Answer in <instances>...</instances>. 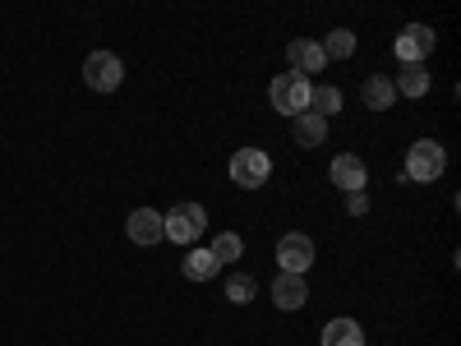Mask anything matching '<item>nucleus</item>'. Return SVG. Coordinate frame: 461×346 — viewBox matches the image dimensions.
Segmentation results:
<instances>
[{
  "label": "nucleus",
  "instance_id": "1",
  "mask_svg": "<svg viewBox=\"0 0 461 346\" xmlns=\"http://www.w3.org/2000/svg\"><path fill=\"white\" fill-rule=\"evenodd\" d=\"M203 226H208V213L199 204H176L167 217H162V231H167V241L176 245H194L203 236Z\"/></svg>",
  "mask_w": 461,
  "mask_h": 346
},
{
  "label": "nucleus",
  "instance_id": "2",
  "mask_svg": "<svg viewBox=\"0 0 461 346\" xmlns=\"http://www.w3.org/2000/svg\"><path fill=\"white\" fill-rule=\"evenodd\" d=\"M443 167H447V152H443V143H434V139H420V143H411V152H406V176L411 180H438L443 176Z\"/></svg>",
  "mask_w": 461,
  "mask_h": 346
},
{
  "label": "nucleus",
  "instance_id": "3",
  "mask_svg": "<svg viewBox=\"0 0 461 346\" xmlns=\"http://www.w3.org/2000/svg\"><path fill=\"white\" fill-rule=\"evenodd\" d=\"M310 79L304 74H277L273 79V106L282 111V115H304L310 111Z\"/></svg>",
  "mask_w": 461,
  "mask_h": 346
},
{
  "label": "nucleus",
  "instance_id": "4",
  "mask_svg": "<svg viewBox=\"0 0 461 346\" xmlns=\"http://www.w3.org/2000/svg\"><path fill=\"white\" fill-rule=\"evenodd\" d=\"M121 79H125L121 56H111V51H93V56L84 60V84H88L93 93H115V88H121Z\"/></svg>",
  "mask_w": 461,
  "mask_h": 346
},
{
  "label": "nucleus",
  "instance_id": "5",
  "mask_svg": "<svg viewBox=\"0 0 461 346\" xmlns=\"http://www.w3.org/2000/svg\"><path fill=\"white\" fill-rule=\"evenodd\" d=\"M267 176H273V162H267L263 148H240L236 158H230V180L245 185V189H258Z\"/></svg>",
  "mask_w": 461,
  "mask_h": 346
},
{
  "label": "nucleus",
  "instance_id": "6",
  "mask_svg": "<svg viewBox=\"0 0 461 346\" xmlns=\"http://www.w3.org/2000/svg\"><path fill=\"white\" fill-rule=\"evenodd\" d=\"M277 263H282V273L304 278V268L314 263V241H310V236H300V231L282 236V241H277Z\"/></svg>",
  "mask_w": 461,
  "mask_h": 346
},
{
  "label": "nucleus",
  "instance_id": "7",
  "mask_svg": "<svg viewBox=\"0 0 461 346\" xmlns=\"http://www.w3.org/2000/svg\"><path fill=\"white\" fill-rule=\"evenodd\" d=\"M397 60L402 65H425V56L434 51V28H425V23H411V28H402V37H397Z\"/></svg>",
  "mask_w": 461,
  "mask_h": 346
},
{
  "label": "nucleus",
  "instance_id": "8",
  "mask_svg": "<svg viewBox=\"0 0 461 346\" xmlns=\"http://www.w3.org/2000/svg\"><path fill=\"white\" fill-rule=\"evenodd\" d=\"M125 231H130V241H134V245H158V241H167L162 213H152V208H134L130 222H125Z\"/></svg>",
  "mask_w": 461,
  "mask_h": 346
},
{
  "label": "nucleus",
  "instance_id": "9",
  "mask_svg": "<svg viewBox=\"0 0 461 346\" xmlns=\"http://www.w3.org/2000/svg\"><path fill=\"white\" fill-rule=\"evenodd\" d=\"M365 180H369V171H365V162H360V158H351V152H341V158L332 162V185H337V189H346V195H360Z\"/></svg>",
  "mask_w": 461,
  "mask_h": 346
},
{
  "label": "nucleus",
  "instance_id": "10",
  "mask_svg": "<svg viewBox=\"0 0 461 346\" xmlns=\"http://www.w3.org/2000/svg\"><path fill=\"white\" fill-rule=\"evenodd\" d=\"M286 60L295 65V74H304V79H310V74H319L328 60H323V47L319 42H310V37H300V42H291L286 47Z\"/></svg>",
  "mask_w": 461,
  "mask_h": 346
},
{
  "label": "nucleus",
  "instance_id": "11",
  "mask_svg": "<svg viewBox=\"0 0 461 346\" xmlns=\"http://www.w3.org/2000/svg\"><path fill=\"white\" fill-rule=\"evenodd\" d=\"M273 300H277V310H300V305L310 300V287H304V278H295V273H282L273 282Z\"/></svg>",
  "mask_w": 461,
  "mask_h": 346
},
{
  "label": "nucleus",
  "instance_id": "12",
  "mask_svg": "<svg viewBox=\"0 0 461 346\" xmlns=\"http://www.w3.org/2000/svg\"><path fill=\"white\" fill-rule=\"evenodd\" d=\"M291 134H295L300 148H323V139H328V121H323V115H314V111H304V115H295Z\"/></svg>",
  "mask_w": 461,
  "mask_h": 346
},
{
  "label": "nucleus",
  "instance_id": "13",
  "mask_svg": "<svg viewBox=\"0 0 461 346\" xmlns=\"http://www.w3.org/2000/svg\"><path fill=\"white\" fill-rule=\"evenodd\" d=\"M360 97H365V106H369V111H388V106L397 102V88H393L388 74H374V79H365Z\"/></svg>",
  "mask_w": 461,
  "mask_h": 346
},
{
  "label": "nucleus",
  "instance_id": "14",
  "mask_svg": "<svg viewBox=\"0 0 461 346\" xmlns=\"http://www.w3.org/2000/svg\"><path fill=\"white\" fill-rule=\"evenodd\" d=\"M319 337H323V346H365V332L356 319H332Z\"/></svg>",
  "mask_w": 461,
  "mask_h": 346
},
{
  "label": "nucleus",
  "instance_id": "15",
  "mask_svg": "<svg viewBox=\"0 0 461 346\" xmlns=\"http://www.w3.org/2000/svg\"><path fill=\"white\" fill-rule=\"evenodd\" d=\"M393 88H397L402 97H425V93H429V69H425V65H402V74L393 79Z\"/></svg>",
  "mask_w": 461,
  "mask_h": 346
},
{
  "label": "nucleus",
  "instance_id": "16",
  "mask_svg": "<svg viewBox=\"0 0 461 346\" xmlns=\"http://www.w3.org/2000/svg\"><path fill=\"white\" fill-rule=\"evenodd\" d=\"M180 268H185V278H189V282H208V278L217 273V268H221V263H217V259H212L208 250H189Z\"/></svg>",
  "mask_w": 461,
  "mask_h": 346
},
{
  "label": "nucleus",
  "instance_id": "17",
  "mask_svg": "<svg viewBox=\"0 0 461 346\" xmlns=\"http://www.w3.org/2000/svg\"><path fill=\"white\" fill-rule=\"evenodd\" d=\"M323 60H346V56H356V32H346V28H332L323 37Z\"/></svg>",
  "mask_w": 461,
  "mask_h": 346
},
{
  "label": "nucleus",
  "instance_id": "18",
  "mask_svg": "<svg viewBox=\"0 0 461 346\" xmlns=\"http://www.w3.org/2000/svg\"><path fill=\"white\" fill-rule=\"evenodd\" d=\"M310 111L328 121L332 111H341V93H337L332 84H319V88H310Z\"/></svg>",
  "mask_w": 461,
  "mask_h": 346
},
{
  "label": "nucleus",
  "instance_id": "19",
  "mask_svg": "<svg viewBox=\"0 0 461 346\" xmlns=\"http://www.w3.org/2000/svg\"><path fill=\"white\" fill-rule=\"evenodd\" d=\"M254 273H230L226 278V300H236V305H249L254 300Z\"/></svg>",
  "mask_w": 461,
  "mask_h": 346
},
{
  "label": "nucleus",
  "instance_id": "20",
  "mask_svg": "<svg viewBox=\"0 0 461 346\" xmlns=\"http://www.w3.org/2000/svg\"><path fill=\"white\" fill-rule=\"evenodd\" d=\"M240 250H245V245H240L236 231H221V236L212 241V250H208V254H212L217 263H236V259H240Z\"/></svg>",
  "mask_w": 461,
  "mask_h": 346
},
{
  "label": "nucleus",
  "instance_id": "21",
  "mask_svg": "<svg viewBox=\"0 0 461 346\" xmlns=\"http://www.w3.org/2000/svg\"><path fill=\"white\" fill-rule=\"evenodd\" d=\"M346 208H351L356 217H365V213H369V199H365V189H360V195H346Z\"/></svg>",
  "mask_w": 461,
  "mask_h": 346
}]
</instances>
